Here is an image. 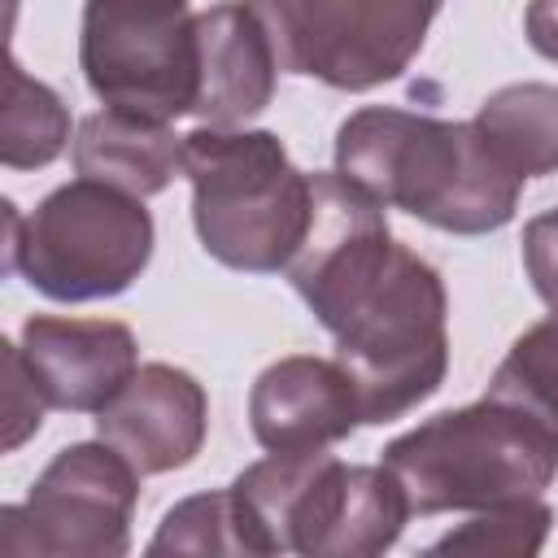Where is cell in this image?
<instances>
[{
    "label": "cell",
    "instance_id": "cell-1",
    "mask_svg": "<svg viewBox=\"0 0 558 558\" xmlns=\"http://www.w3.org/2000/svg\"><path fill=\"white\" fill-rule=\"evenodd\" d=\"M336 170L379 205L453 235H488L519 209L523 179L475 122L366 105L336 131Z\"/></svg>",
    "mask_w": 558,
    "mask_h": 558
},
{
    "label": "cell",
    "instance_id": "cell-2",
    "mask_svg": "<svg viewBox=\"0 0 558 558\" xmlns=\"http://www.w3.org/2000/svg\"><path fill=\"white\" fill-rule=\"evenodd\" d=\"M379 462L401 480L418 519L488 510L514 497H541L554 484L558 427L514 401L484 397L410 427Z\"/></svg>",
    "mask_w": 558,
    "mask_h": 558
},
{
    "label": "cell",
    "instance_id": "cell-3",
    "mask_svg": "<svg viewBox=\"0 0 558 558\" xmlns=\"http://www.w3.org/2000/svg\"><path fill=\"white\" fill-rule=\"evenodd\" d=\"M201 248L248 275L283 270L310 222V174L275 131L196 126L183 135Z\"/></svg>",
    "mask_w": 558,
    "mask_h": 558
},
{
    "label": "cell",
    "instance_id": "cell-4",
    "mask_svg": "<svg viewBox=\"0 0 558 558\" xmlns=\"http://www.w3.org/2000/svg\"><path fill=\"white\" fill-rule=\"evenodd\" d=\"M449 296L432 262L392 244V257L371 288L349 305L336 340V362L349 371L362 423H392L427 401L449 371Z\"/></svg>",
    "mask_w": 558,
    "mask_h": 558
},
{
    "label": "cell",
    "instance_id": "cell-5",
    "mask_svg": "<svg viewBox=\"0 0 558 558\" xmlns=\"http://www.w3.org/2000/svg\"><path fill=\"white\" fill-rule=\"evenodd\" d=\"M4 270L22 275L48 301L122 296L153 257V214L140 196L100 179L52 187L31 218L4 201Z\"/></svg>",
    "mask_w": 558,
    "mask_h": 558
},
{
    "label": "cell",
    "instance_id": "cell-6",
    "mask_svg": "<svg viewBox=\"0 0 558 558\" xmlns=\"http://www.w3.org/2000/svg\"><path fill=\"white\" fill-rule=\"evenodd\" d=\"M78 65L105 109L174 122L201 87L196 13L187 0H87Z\"/></svg>",
    "mask_w": 558,
    "mask_h": 558
},
{
    "label": "cell",
    "instance_id": "cell-7",
    "mask_svg": "<svg viewBox=\"0 0 558 558\" xmlns=\"http://www.w3.org/2000/svg\"><path fill=\"white\" fill-rule=\"evenodd\" d=\"M279 70L371 92L410 70L445 0H248Z\"/></svg>",
    "mask_w": 558,
    "mask_h": 558
},
{
    "label": "cell",
    "instance_id": "cell-8",
    "mask_svg": "<svg viewBox=\"0 0 558 558\" xmlns=\"http://www.w3.org/2000/svg\"><path fill=\"white\" fill-rule=\"evenodd\" d=\"M140 501V471L100 436L65 445L31 484L22 506L0 510L4 554L48 558H122L131 549V519Z\"/></svg>",
    "mask_w": 558,
    "mask_h": 558
},
{
    "label": "cell",
    "instance_id": "cell-9",
    "mask_svg": "<svg viewBox=\"0 0 558 558\" xmlns=\"http://www.w3.org/2000/svg\"><path fill=\"white\" fill-rule=\"evenodd\" d=\"M392 244L397 240L388 231L384 205L340 170H318L310 174V222L283 275L301 292L310 314L327 331H336L349 305L392 257Z\"/></svg>",
    "mask_w": 558,
    "mask_h": 558
},
{
    "label": "cell",
    "instance_id": "cell-10",
    "mask_svg": "<svg viewBox=\"0 0 558 558\" xmlns=\"http://www.w3.org/2000/svg\"><path fill=\"white\" fill-rule=\"evenodd\" d=\"M209 432V397L183 366L148 362L126 388L96 410V436L113 445L140 475L187 466Z\"/></svg>",
    "mask_w": 558,
    "mask_h": 558
},
{
    "label": "cell",
    "instance_id": "cell-11",
    "mask_svg": "<svg viewBox=\"0 0 558 558\" xmlns=\"http://www.w3.org/2000/svg\"><path fill=\"white\" fill-rule=\"evenodd\" d=\"M22 357L57 410H105L140 371V344L113 318H57L31 314L22 323Z\"/></svg>",
    "mask_w": 558,
    "mask_h": 558
},
{
    "label": "cell",
    "instance_id": "cell-12",
    "mask_svg": "<svg viewBox=\"0 0 558 558\" xmlns=\"http://www.w3.org/2000/svg\"><path fill=\"white\" fill-rule=\"evenodd\" d=\"M362 423L357 388L340 362L292 353L270 362L248 392V427L266 453L327 449Z\"/></svg>",
    "mask_w": 558,
    "mask_h": 558
},
{
    "label": "cell",
    "instance_id": "cell-13",
    "mask_svg": "<svg viewBox=\"0 0 558 558\" xmlns=\"http://www.w3.org/2000/svg\"><path fill=\"white\" fill-rule=\"evenodd\" d=\"M349 462L327 449L270 453L235 475V497L244 501L262 558L270 554H305L318 558V545L336 519L340 488Z\"/></svg>",
    "mask_w": 558,
    "mask_h": 558
},
{
    "label": "cell",
    "instance_id": "cell-14",
    "mask_svg": "<svg viewBox=\"0 0 558 558\" xmlns=\"http://www.w3.org/2000/svg\"><path fill=\"white\" fill-rule=\"evenodd\" d=\"M201 87L192 118L201 126H240L275 100L279 57L248 0H222L196 13Z\"/></svg>",
    "mask_w": 558,
    "mask_h": 558
},
{
    "label": "cell",
    "instance_id": "cell-15",
    "mask_svg": "<svg viewBox=\"0 0 558 558\" xmlns=\"http://www.w3.org/2000/svg\"><path fill=\"white\" fill-rule=\"evenodd\" d=\"M70 157L83 179H100L148 201L170 187L174 170H183V135H174L170 122L100 109L78 122Z\"/></svg>",
    "mask_w": 558,
    "mask_h": 558
},
{
    "label": "cell",
    "instance_id": "cell-16",
    "mask_svg": "<svg viewBox=\"0 0 558 558\" xmlns=\"http://www.w3.org/2000/svg\"><path fill=\"white\" fill-rule=\"evenodd\" d=\"M493 153L519 174L541 179L558 170V87L554 83H510L497 87L471 118Z\"/></svg>",
    "mask_w": 558,
    "mask_h": 558
},
{
    "label": "cell",
    "instance_id": "cell-17",
    "mask_svg": "<svg viewBox=\"0 0 558 558\" xmlns=\"http://www.w3.org/2000/svg\"><path fill=\"white\" fill-rule=\"evenodd\" d=\"M410 519V501L401 480L379 466H349L336 519L318 545V558H375L397 545Z\"/></svg>",
    "mask_w": 558,
    "mask_h": 558
},
{
    "label": "cell",
    "instance_id": "cell-18",
    "mask_svg": "<svg viewBox=\"0 0 558 558\" xmlns=\"http://www.w3.org/2000/svg\"><path fill=\"white\" fill-rule=\"evenodd\" d=\"M70 144V109L61 96L31 78L17 57H9V87H4V122H0V161L9 170H39L57 161Z\"/></svg>",
    "mask_w": 558,
    "mask_h": 558
},
{
    "label": "cell",
    "instance_id": "cell-19",
    "mask_svg": "<svg viewBox=\"0 0 558 558\" xmlns=\"http://www.w3.org/2000/svg\"><path fill=\"white\" fill-rule=\"evenodd\" d=\"M148 554H257V532L235 497V488L222 493H201L166 510L157 536L148 541Z\"/></svg>",
    "mask_w": 558,
    "mask_h": 558
},
{
    "label": "cell",
    "instance_id": "cell-20",
    "mask_svg": "<svg viewBox=\"0 0 558 558\" xmlns=\"http://www.w3.org/2000/svg\"><path fill=\"white\" fill-rule=\"evenodd\" d=\"M488 397L514 401L558 427V310L532 323L488 379Z\"/></svg>",
    "mask_w": 558,
    "mask_h": 558
},
{
    "label": "cell",
    "instance_id": "cell-21",
    "mask_svg": "<svg viewBox=\"0 0 558 558\" xmlns=\"http://www.w3.org/2000/svg\"><path fill=\"white\" fill-rule=\"evenodd\" d=\"M554 527V510L541 497H514L488 510H471V519L453 532H445L427 554H541L545 536Z\"/></svg>",
    "mask_w": 558,
    "mask_h": 558
},
{
    "label": "cell",
    "instance_id": "cell-22",
    "mask_svg": "<svg viewBox=\"0 0 558 558\" xmlns=\"http://www.w3.org/2000/svg\"><path fill=\"white\" fill-rule=\"evenodd\" d=\"M0 362H4V453H13L39 432L48 401H44V392L35 384V371L22 357V344L4 340L0 344Z\"/></svg>",
    "mask_w": 558,
    "mask_h": 558
},
{
    "label": "cell",
    "instance_id": "cell-23",
    "mask_svg": "<svg viewBox=\"0 0 558 558\" xmlns=\"http://www.w3.org/2000/svg\"><path fill=\"white\" fill-rule=\"evenodd\" d=\"M523 270L536 288V296L558 310V209H545L527 218L523 227Z\"/></svg>",
    "mask_w": 558,
    "mask_h": 558
},
{
    "label": "cell",
    "instance_id": "cell-24",
    "mask_svg": "<svg viewBox=\"0 0 558 558\" xmlns=\"http://www.w3.org/2000/svg\"><path fill=\"white\" fill-rule=\"evenodd\" d=\"M523 31H527V44L558 65V0H527V13H523Z\"/></svg>",
    "mask_w": 558,
    "mask_h": 558
},
{
    "label": "cell",
    "instance_id": "cell-25",
    "mask_svg": "<svg viewBox=\"0 0 558 558\" xmlns=\"http://www.w3.org/2000/svg\"><path fill=\"white\" fill-rule=\"evenodd\" d=\"M13 9H17V0H9V22H13Z\"/></svg>",
    "mask_w": 558,
    "mask_h": 558
}]
</instances>
